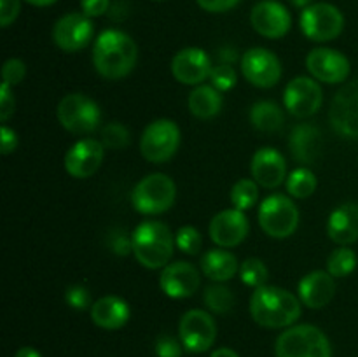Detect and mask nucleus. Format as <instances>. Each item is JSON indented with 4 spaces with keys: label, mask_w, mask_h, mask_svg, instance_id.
<instances>
[{
    "label": "nucleus",
    "mask_w": 358,
    "mask_h": 357,
    "mask_svg": "<svg viewBox=\"0 0 358 357\" xmlns=\"http://www.w3.org/2000/svg\"><path fill=\"white\" fill-rule=\"evenodd\" d=\"M138 62V46L126 31L108 28L93 44V66L103 79L119 80L129 76Z\"/></svg>",
    "instance_id": "nucleus-1"
},
{
    "label": "nucleus",
    "mask_w": 358,
    "mask_h": 357,
    "mask_svg": "<svg viewBox=\"0 0 358 357\" xmlns=\"http://www.w3.org/2000/svg\"><path fill=\"white\" fill-rule=\"evenodd\" d=\"M301 304L299 298L290 290L276 286H261L252 293L250 315L262 328H290L303 314Z\"/></svg>",
    "instance_id": "nucleus-2"
},
{
    "label": "nucleus",
    "mask_w": 358,
    "mask_h": 357,
    "mask_svg": "<svg viewBox=\"0 0 358 357\" xmlns=\"http://www.w3.org/2000/svg\"><path fill=\"white\" fill-rule=\"evenodd\" d=\"M133 254L136 261L149 270H159L173 255L175 237L161 220H143L133 230Z\"/></svg>",
    "instance_id": "nucleus-3"
},
{
    "label": "nucleus",
    "mask_w": 358,
    "mask_h": 357,
    "mask_svg": "<svg viewBox=\"0 0 358 357\" xmlns=\"http://www.w3.org/2000/svg\"><path fill=\"white\" fill-rule=\"evenodd\" d=\"M275 354L276 357H332V346L320 328L297 324L276 338Z\"/></svg>",
    "instance_id": "nucleus-4"
},
{
    "label": "nucleus",
    "mask_w": 358,
    "mask_h": 357,
    "mask_svg": "<svg viewBox=\"0 0 358 357\" xmlns=\"http://www.w3.org/2000/svg\"><path fill=\"white\" fill-rule=\"evenodd\" d=\"M177 200V186L164 174H150L136 182L131 191L133 209L143 216L168 212Z\"/></svg>",
    "instance_id": "nucleus-5"
},
{
    "label": "nucleus",
    "mask_w": 358,
    "mask_h": 357,
    "mask_svg": "<svg viewBox=\"0 0 358 357\" xmlns=\"http://www.w3.org/2000/svg\"><path fill=\"white\" fill-rule=\"evenodd\" d=\"M259 224L271 238H289L299 226V210L292 198L285 195H271L259 206Z\"/></svg>",
    "instance_id": "nucleus-6"
},
{
    "label": "nucleus",
    "mask_w": 358,
    "mask_h": 357,
    "mask_svg": "<svg viewBox=\"0 0 358 357\" xmlns=\"http://www.w3.org/2000/svg\"><path fill=\"white\" fill-rule=\"evenodd\" d=\"M56 118L66 132L73 135H86L100 126L101 111L96 102L86 94L70 93L58 104Z\"/></svg>",
    "instance_id": "nucleus-7"
},
{
    "label": "nucleus",
    "mask_w": 358,
    "mask_h": 357,
    "mask_svg": "<svg viewBox=\"0 0 358 357\" xmlns=\"http://www.w3.org/2000/svg\"><path fill=\"white\" fill-rule=\"evenodd\" d=\"M180 128L171 119H156L140 139V153L149 163H166L180 147Z\"/></svg>",
    "instance_id": "nucleus-8"
},
{
    "label": "nucleus",
    "mask_w": 358,
    "mask_h": 357,
    "mask_svg": "<svg viewBox=\"0 0 358 357\" xmlns=\"http://www.w3.org/2000/svg\"><path fill=\"white\" fill-rule=\"evenodd\" d=\"M304 37L313 42H329L339 37L345 28V16L336 6L329 2L311 4L303 9L299 18Z\"/></svg>",
    "instance_id": "nucleus-9"
},
{
    "label": "nucleus",
    "mask_w": 358,
    "mask_h": 357,
    "mask_svg": "<svg viewBox=\"0 0 358 357\" xmlns=\"http://www.w3.org/2000/svg\"><path fill=\"white\" fill-rule=\"evenodd\" d=\"M178 338L187 352L203 354L210 350L217 338V324L212 315L205 310L185 312L178 322Z\"/></svg>",
    "instance_id": "nucleus-10"
},
{
    "label": "nucleus",
    "mask_w": 358,
    "mask_h": 357,
    "mask_svg": "<svg viewBox=\"0 0 358 357\" xmlns=\"http://www.w3.org/2000/svg\"><path fill=\"white\" fill-rule=\"evenodd\" d=\"M283 104L294 118H310L320 111L324 104V91L313 77H294L283 91Z\"/></svg>",
    "instance_id": "nucleus-11"
},
{
    "label": "nucleus",
    "mask_w": 358,
    "mask_h": 357,
    "mask_svg": "<svg viewBox=\"0 0 358 357\" xmlns=\"http://www.w3.org/2000/svg\"><path fill=\"white\" fill-rule=\"evenodd\" d=\"M331 126L345 139H358V79L334 94L329 111Z\"/></svg>",
    "instance_id": "nucleus-12"
},
{
    "label": "nucleus",
    "mask_w": 358,
    "mask_h": 357,
    "mask_svg": "<svg viewBox=\"0 0 358 357\" xmlns=\"http://www.w3.org/2000/svg\"><path fill=\"white\" fill-rule=\"evenodd\" d=\"M241 74L257 88H273L282 77V62L264 48H252L241 56Z\"/></svg>",
    "instance_id": "nucleus-13"
},
{
    "label": "nucleus",
    "mask_w": 358,
    "mask_h": 357,
    "mask_svg": "<svg viewBox=\"0 0 358 357\" xmlns=\"http://www.w3.org/2000/svg\"><path fill=\"white\" fill-rule=\"evenodd\" d=\"M93 35V21L84 13L65 14L52 27V42L65 52H77L84 49Z\"/></svg>",
    "instance_id": "nucleus-14"
},
{
    "label": "nucleus",
    "mask_w": 358,
    "mask_h": 357,
    "mask_svg": "<svg viewBox=\"0 0 358 357\" xmlns=\"http://www.w3.org/2000/svg\"><path fill=\"white\" fill-rule=\"evenodd\" d=\"M252 28L266 38H282L292 27L290 10L278 0H261L250 13Z\"/></svg>",
    "instance_id": "nucleus-15"
},
{
    "label": "nucleus",
    "mask_w": 358,
    "mask_h": 357,
    "mask_svg": "<svg viewBox=\"0 0 358 357\" xmlns=\"http://www.w3.org/2000/svg\"><path fill=\"white\" fill-rule=\"evenodd\" d=\"M306 69L311 77L325 84L345 83L350 76V59L341 51L317 48L306 56Z\"/></svg>",
    "instance_id": "nucleus-16"
},
{
    "label": "nucleus",
    "mask_w": 358,
    "mask_h": 357,
    "mask_svg": "<svg viewBox=\"0 0 358 357\" xmlns=\"http://www.w3.org/2000/svg\"><path fill=\"white\" fill-rule=\"evenodd\" d=\"M105 146L101 140L83 139L73 144L65 154V170L73 178H87L103 163Z\"/></svg>",
    "instance_id": "nucleus-17"
},
{
    "label": "nucleus",
    "mask_w": 358,
    "mask_h": 357,
    "mask_svg": "<svg viewBox=\"0 0 358 357\" xmlns=\"http://www.w3.org/2000/svg\"><path fill=\"white\" fill-rule=\"evenodd\" d=\"M212 59L201 48H185L171 59V74L175 79L187 86H199L212 74Z\"/></svg>",
    "instance_id": "nucleus-18"
},
{
    "label": "nucleus",
    "mask_w": 358,
    "mask_h": 357,
    "mask_svg": "<svg viewBox=\"0 0 358 357\" xmlns=\"http://www.w3.org/2000/svg\"><path fill=\"white\" fill-rule=\"evenodd\" d=\"M250 224L245 212L238 209H227L217 214L210 220L208 233L215 245L222 248H231L240 245L247 238Z\"/></svg>",
    "instance_id": "nucleus-19"
},
{
    "label": "nucleus",
    "mask_w": 358,
    "mask_h": 357,
    "mask_svg": "<svg viewBox=\"0 0 358 357\" xmlns=\"http://www.w3.org/2000/svg\"><path fill=\"white\" fill-rule=\"evenodd\" d=\"M201 276L198 268L187 261L170 262L163 268L159 275V287L168 298L184 300L198 290Z\"/></svg>",
    "instance_id": "nucleus-20"
},
{
    "label": "nucleus",
    "mask_w": 358,
    "mask_h": 357,
    "mask_svg": "<svg viewBox=\"0 0 358 357\" xmlns=\"http://www.w3.org/2000/svg\"><path fill=\"white\" fill-rule=\"evenodd\" d=\"M254 181L266 189H276L287 178V161L275 147H261L250 161Z\"/></svg>",
    "instance_id": "nucleus-21"
},
{
    "label": "nucleus",
    "mask_w": 358,
    "mask_h": 357,
    "mask_svg": "<svg viewBox=\"0 0 358 357\" xmlns=\"http://www.w3.org/2000/svg\"><path fill=\"white\" fill-rule=\"evenodd\" d=\"M299 300L301 303L306 304L308 308L327 307L336 296V280L334 276L324 270H315L301 279L299 282Z\"/></svg>",
    "instance_id": "nucleus-22"
},
{
    "label": "nucleus",
    "mask_w": 358,
    "mask_h": 357,
    "mask_svg": "<svg viewBox=\"0 0 358 357\" xmlns=\"http://www.w3.org/2000/svg\"><path fill=\"white\" fill-rule=\"evenodd\" d=\"M289 149L294 160L299 164H315L322 156L324 140H322L320 130L315 125H297L290 132Z\"/></svg>",
    "instance_id": "nucleus-23"
},
{
    "label": "nucleus",
    "mask_w": 358,
    "mask_h": 357,
    "mask_svg": "<svg viewBox=\"0 0 358 357\" xmlns=\"http://www.w3.org/2000/svg\"><path fill=\"white\" fill-rule=\"evenodd\" d=\"M129 310L128 301H124L119 296H103L98 301H94L91 307V321L94 326L107 331H115L128 324Z\"/></svg>",
    "instance_id": "nucleus-24"
},
{
    "label": "nucleus",
    "mask_w": 358,
    "mask_h": 357,
    "mask_svg": "<svg viewBox=\"0 0 358 357\" xmlns=\"http://www.w3.org/2000/svg\"><path fill=\"white\" fill-rule=\"evenodd\" d=\"M327 234L334 244L346 247L358 240V205L343 203L332 210L327 223Z\"/></svg>",
    "instance_id": "nucleus-25"
},
{
    "label": "nucleus",
    "mask_w": 358,
    "mask_h": 357,
    "mask_svg": "<svg viewBox=\"0 0 358 357\" xmlns=\"http://www.w3.org/2000/svg\"><path fill=\"white\" fill-rule=\"evenodd\" d=\"M199 266L205 276L213 282H227L236 273H240V265L233 252L226 248H212L206 251L199 259Z\"/></svg>",
    "instance_id": "nucleus-26"
},
{
    "label": "nucleus",
    "mask_w": 358,
    "mask_h": 357,
    "mask_svg": "<svg viewBox=\"0 0 358 357\" xmlns=\"http://www.w3.org/2000/svg\"><path fill=\"white\" fill-rule=\"evenodd\" d=\"M189 111L198 119H212L222 108V93L212 86V84H199L189 94Z\"/></svg>",
    "instance_id": "nucleus-27"
},
{
    "label": "nucleus",
    "mask_w": 358,
    "mask_h": 357,
    "mask_svg": "<svg viewBox=\"0 0 358 357\" xmlns=\"http://www.w3.org/2000/svg\"><path fill=\"white\" fill-rule=\"evenodd\" d=\"M250 122L255 130L262 133H276L285 125V114L275 102L262 100L252 105Z\"/></svg>",
    "instance_id": "nucleus-28"
},
{
    "label": "nucleus",
    "mask_w": 358,
    "mask_h": 357,
    "mask_svg": "<svg viewBox=\"0 0 358 357\" xmlns=\"http://www.w3.org/2000/svg\"><path fill=\"white\" fill-rule=\"evenodd\" d=\"M317 175L306 167L296 168V170L287 175V192L292 198H308V196H311L317 191Z\"/></svg>",
    "instance_id": "nucleus-29"
},
{
    "label": "nucleus",
    "mask_w": 358,
    "mask_h": 357,
    "mask_svg": "<svg viewBox=\"0 0 358 357\" xmlns=\"http://www.w3.org/2000/svg\"><path fill=\"white\" fill-rule=\"evenodd\" d=\"M203 301L210 312L222 315L231 312V308L234 307V294L222 282H217L206 287L205 293H203Z\"/></svg>",
    "instance_id": "nucleus-30"
},
{
    "label": "nucleus",
    "mask_w": 358,
    "mask_h": 357,
    "mask_svg": "<svg viewBox=\"0 0 358 357\" xmlns=\"http://www.w3.org/2000/svg\"><path fill=\"white\" fill-rule=\"evenodd\" d=\"M358 258L355 252L348 247H339L331 252L327 259V272L334 279H345L350 273L355 272Z\"/></svg>",
    "instance_id": "nucleus-31"
},
{
    "label": "nucleus",
    "mask_w": 358,
    "mask_h": 357,
    "mask_svg": "<svg viewBox=\"0 0 358 357\" xmlns=\"http://www.w3.org/2000/svg\"><path fill=\"white\" fill-rule=\"evenodd\" d=\"M259 200V186L254 178H241L231 189V203L234 209L245 210L252 209Z\"/></svg>",
    "instance_id": "nucleus-32"
},
{
    "label": "nucleus",
    "mask_w": 358,
    "mask_h": 357,
    "mask_svg": "<svg viewBox=\"0 0 358 357\" xmlns=\"http://www.w3.org/2000/svg\"><path fill=\"white\" fill-rule=\"evenodd\" d=\"M268 275V266L259 258H248L240 265V279L248 287L257 289V287L266 286Z\"/></svg>",
    "instance_id": "nucleus-33"
},
{
    "label": "nucleus",
    "mask_w": 358,
    "mask_h": 357,
    "mask_svg": "<svg viewBox=\"0 0 358 357\" xmlns=\"http://www.w3.org/2000/svg\"><path fill=\"white\" fill-rule=\"evenodd\" d=\"M129 140H131L129 130L117 121L108 122V125H105L103 130H101V144H103L105 147H108V149H124L126 146H129Z\"/></svg>",
    "instance_id": "nucleus-34"
},
{
    "label": "nucleus",
    "mask_w": 358,
    "mask_h": 357,
    "mask_svg": "<svg viewBox=\"0 0 358 357\" xmlns=\"http://www.w3.org/2000/svg\"><path fill=\"white\" fill-rule=\"evenodd\" d=\"M175 245H177L182 252H185V254L196 255L201 251V233H199L194 226H182L180 230L177 231V234H175Z\"/></svg>",
    "instance_id": "nucleus-35"
},
{
    "label": "nucleus",
    "mask_w": 358,
    "mask_h": 357,
    "mask_svg": "<svg viewBox=\"0 0 358 357\" xmlns=\"http://www.w3.org/2000/svg\"><path fill=\"white\" fill-rule=\"evenodd\" d=\"M236 80V70L231 66V63H220V65L213 66L212 74H210V84L215 90H219L220 93H226V91L233 90Z\"/></svg>",
    "instance_id": "nucleus-36"
},
{
    "label": "nucleus",
    "mask_w": 358,
    "mask_h": 357,
    "mask_svg": "<svg viewBox=\"0 0 358 357\" xmlns=\"http://www.w3.org/2000/svg\"><path fill=\"white\" fill-rule=\"evenodd\" d=\"M65 303L73 310H86L93 307L91 293L86 286H70L65 290Z\"/></svg>",
    "instance_id": "nucleus-37"
},
{
    "label": "nucleus",
    "mask_w": 358,
    "mask_h": 357,
    "mask_svg": "<svg viewBox=\"0 0 358 357\" xmlns=\"http://www.w3.org/2000/svg\"><path fill=\"white\" fill-rule=\"evenodd\" d=\"M27 76V65L20 58H9L2 66V79L7 86L14 88Z\"/></svg>",
    "instance_id": "nucleus-38"
},
{
    "label": "nucleus",
    "mask_w": 358,
    "mask_h": 357,
    "mask_svg": "<svg viewBox=\"0 0 358 357\" xmlns=\"http://www.w3.org/2000/svg\"><path fill=\"white\" fill-rule=\"evenodd\" d=\"M154 350H156L157 357H182V352L185 349L180 338H175L171 335H161L157 336Z\"/></svg>",
    "instance_id": "nucleus-39"
},
{
    "label": "nucleus",
    "mask_w": 358,
    "mask_h": 357,
    "mask_svg": "<svg viewBox=\"0 0 358 357\" xmlns=\"http://www.w3.org/2000/svg\"><path fill=\"white\" fill-rule=\"evenodd\" d=\"M108 247L117 255H128L129 252H133L131 234L126 233L124 230H112V233L108 234Z\"/></svg>",
    "instance_id": "nucleus-40"
},
{
    "label": "nucleus",
    "mask_w": 358,
    "mask_h": 357,
    "mask_svg": "<svg viewBox=\"0 0 358 357\" xmlns=\"http://www.w3.org/2000/svg\"><path fill=\"white\" fill-rule=\"evenodd\" d=\"M21 0H0V24L2 28L10 27L20 16Z\"/></svg>",
    "instance_id": "nucleus-41"
},
{
    "label": "nucleus",
    "mask_w": 358,
    "mask_h": 357,
    "mask_svg": "<svg viewBox=\"0 0 358 357\" xmlns=\"http://www.w3.org/2000/svg\"><path fill=\"white\" fill-rule=\"evenodd\" d=\"M14 111H16V100H14V94L10 93V86L2 83L0 86V119L6 122L14 114Z\"/></svg>",
    "instance_id": "nucleus-42"
},
{
    "label": "nucleus",
    "mask_w": 358,
    "mask_h": 357,
    "mask_svg": "<svg viewBox=\"0 0 358 357\" xmlns=\"http://www.w3.org/2000/svg\"><path fill=\"white\" fill-rule=\"evenodd\" d=\"M196 2H198V6L201 7L203 10H206V13L219 14L234 9L241 0H196Z\"/></svg>",
    "instance_id": "nucleus-43"
},
{
    "label": "nucleus",
    "mask_w": 358,
    "mask_h": 357,
    "mask_svg": "<svg viewBox=\"0 0 358 357\" xmlns=\"http://www.w3.org/2000/svg\"><path fill=\"white\" fill-rule=\"evenodd\" d=\"M110 7V0H80V10L90 18L103 16Z\"/></svg>",
    "instance_id": "nucleus-44"
},
{
    "label": "nucleus",
    "mask_w": 358,
    "mask_h": 357,
    "mask_svg": "<svg viewBox=\"0 0 358 357\" xmlns=\"http://www.w3.org/2000/svg\"><path fill=\"white\" fill-rule=\"evenodd\" d=\"M17 147V135L16 132H14L13 128H9V126L3 125L2 128H0V153L3 154V156H7V154L14 153Z\"/></svg>",
    "instance_id": "nucleus-45"
},
{
    "label": "nucleus",
    "mask_w": 358,
    "mask_h": 357,
    "mask_svg": "<svg viewBox=\"0 0 358 357\" xmlns=\"http://www.w3.org/2000/svg\"><path fill=\"white\" fill-rule=\"evenodd\" d=\"M14 357H42V354L34 346H21Z\"/></svg>",
    "instance_id": "nucleus-46"
},
{
    "label": "nucleus",
    "mask_w": 358,
    "mask_h": 357,
    "mask_svg": "<svg viewBox=\"0 0 358 357\" xmlns=\"http://www.w3.org/2000/svg\"><path fill=\"white\" fill-rule=\"evenodd\" d=\"M210 357H240L233 349H227V346H222V349L213 350Z\"/></svg>",
    "instance_id": "nucleus-47"
},
{
    "label": "nucleus",
    "mask_w": 358,
    "mask_h": 357,
    "mask_svg": "<svg viewBox=\"0 0 358 357\" xmlns=\"http://www.w3.org/2000/svg\"><path fill=\"white\" fill-rule=\"evenodd\" d=\"M24 2H28L34 7H49L52 6V4L58 2V0H24Z\"/></svg>",
    "instance_id": "nucleus-48"
},
{
    "label": "nucleus",
    "mask_w": 358,
    "mask_h": 357,
    "mask_svg": "<svg viewBox=\"0 0 358 357\" xmlns=\"http://www.w3.org/2000/svg\"><path fill=\"white\" fill-rule=\"evenodd\" d=\"M294 7H299V9H306L308 6H311V0H289Z\"/></svg>",
    "instance_id": "nucleus-49"
},
{
    "label": "nucleus",
    "mask_w": 358,
    "mask_h": 357,
    "mask_svg": "<svg viewBox=\"0 0 358 357\" xmlns=\"http://www.w3.org/2000/svg\"><path fill=\"white\" fill-rule=\"evenodd\" d=\"M156 2H163V0H156Z\"/></svg>",
    "instance_id": "nucleus-50"
}]
</instances>
